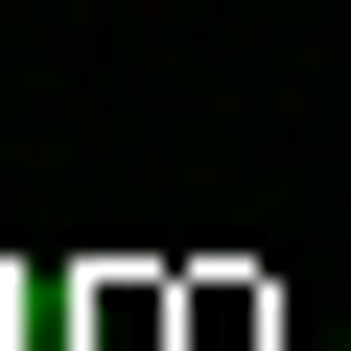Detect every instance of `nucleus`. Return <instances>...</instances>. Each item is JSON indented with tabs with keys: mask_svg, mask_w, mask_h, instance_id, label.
I'll return each mask as SVG.
<instances>
[{
	"mask_svg": "<svg viewBox=\"0 0 351 351\" xmlns=\"http://www.w3.org/2000/svg\"><path fill=\"white\" fill-rule=\"evenodd\" d=\"M328 351H351V328H328Z\"/></svg>",
	"mask_w": 351,
	"mask_h": 351,
	"instance_id": "obj_1",
	"label": "nucleus"
}]
</instances>
